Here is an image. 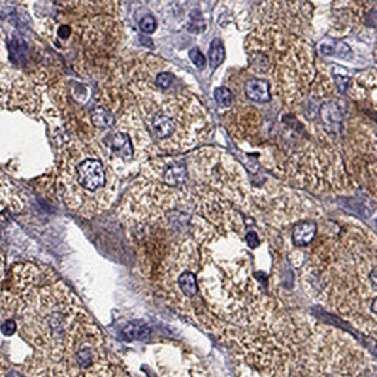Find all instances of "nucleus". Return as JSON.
Returning a JSON list of instances; mask_svg holds the SVG:
<instances>
[{
	"instance_id": "6e6552de",
	"label": "nucleus",
	"mask_w": 377,
	"mask_h": 377,
	"mask_svg": "<svg viewBox=\"0 0 377 377\" xmlns=\"http://www.w3.org/2000/svg\"><path fill=\"white\" fill-rule=\"evenodd\" d=\"M317 233V223L314 220L297 221L293 228L294 245L304 246L310 245L315 239Z\"/></svg>"
},
{
	"instance_id": "dca6fc26",
	"label": "nucleus",
	"mask_w": 377,
	"mask_h": 377,
	"mask_svg": "<svg viewBox=\"0 0 377 377\" xmlns=\"http://www.w3.org/2000/svg\"><path fill=\"white\" fill-rule=\"evenodd\" d=\"M156 28H157V22H156V19L152 16H147L141 19L140 28L143 33H153Z\"/></svg>"
},
{
	"instance_id": "f8f14e48",
	"label": "nucleus",
	"mask_w": 377,
	"mask_h": 377,
	"mask_svg": "<svg viewBox=\"0 0 377 377\" xmlns=\"http://www.w3.org/2000/svg\"><path fill=\"white\" fill-rule=\"evenodd\" d=\"M214 98L221 108H229L233 104V93L226 87L217 88L214 92Z\"/></svg>"
},
{
	"instance_id": "2eb2a0df",
	"label": "nucleus",
	"mask_w": 377,
	"mask_h": 377,
	"mask_svg": "<svg viewBox=\"0 0 377 377\" xmlns=\"http://www.w3.org/2000/svg\"><path fill=\"white\" fill-rule=\"evenodd\" d=\"M190 59L192 62V64L198 68H203L206 64V58L203 55V53L201 52L199 48L195 47L192 48L189 52Z\"/></svg>"
},
{
	"instance_id": "4468645a",
	"label": "nucleus",
	"mask_w": 377,
	"mask_h": 377,
	"mask_svg": "<svg viewBox=\"0 0 377 377\" xmlns=\"http://www.w3.org/2000/svg\"><path fill=\"white\" fill-rule=\"evenodd\" d=\"M93 118L96 127H105L110 126V124H112V116L105 112L103 109L95 110V112H93Z\"/></svg>"
},
{
	"instance_id": "39448f33",
	"label": "nucleus",
	"mask_w": 377,
	"mask_h": 377,
	"mask_svg": "<svg viewBox=\"0 0 377 377\" xmlns=\"http://www.w3.org/2000/svg\"><path fill=\"white\" fill-rule=\"evenodd\" d=\"M226 113L225 123L229 132L238 139H248L256 134L260 120L257 110L253 107H237Z\"/></svg>"
},
{
	"instance_id": "a211bd4d",
	"label": "nucleus",
	"mask_w": 377,
	"mask_h": 377,
	"mask_svg": "<svg viewBox=\"0 0 377 377\" xmlns=\"http://www.w3.org/2000/svg\"><path fill=\"white\" fill-rule=\"evenodd\" d=\"M3 274H4V259H3L1 250H0V288H1ZM0 294H1V291H0Z\"/></svg>"
},
{
	"instance_id": "9b49d317",
	"label": "nucleus",
	"mask_w": 377,
	"mask_h": 377,
	"mask_svg": "<svg viewBox=\"0 0 377 377\" xmlns=\"http://www.w3.org/2000/svg\"><path fill=\"white\" fill-rule=\"evenodd\" d=\"M209 64L212 68H216L222 64L226 59V50L219 39H214L211 42L209 50Z\"/></svg>"
},
{
	"instance_id": "9d476101",
	"label": "nucleus",
	"mask_w": 377,
	"mask_h": 377,
	"mask_svg": "<svg viewBox=\"0 0 377 377\" xmlns=\"http://www.w3.org/2000/svg\"><path fill=\"white\" fill-rule=\"evenodd\" d=\"M123 334L129 341H143L150 335V327L146 323L135 320L124 327Z\"/></svg>"
},
{
	"instance_id": "ddd939ff",
	"label": "nucleus",
	"mask_w": 377,
	"mask_h": 377,
	"mask_svg": "<svg viewBox=\"0 0 377 377\" xmlns=\"http://www.w3.org/2000/svg\"><path fill=\"white\" fill-rule=\"evenodd\" d=\"M175 76L171 72H161L156 76L155 82L158 89L166 91L168 90L172 84L174 83Z\"/></svg>"
},
{
	"instance_id": "0eeeda50",
	"label": "nucleus",
	"mask_w": 377,
	"mask_h": 377,
	"mask_svg": "<svg viewBox=\"0 0 377 377\" xmlns=\"http://www.w3.org/2000/svg\"><path fill=\"white\" fill-rule=\"evenodd\" d=\"M270 83L265 79L253 78L245 83V93L249 100L267 103L271 100Z\"/></svg>"
},
{
	"instance_id": "f3484780",
	"label": "nucleus",
	"mask_w": 377,
	"mask_h": 377,
	"mask_svg": "<svg viewBox=\"0 0 377 377\" xmlns=\"http://www.w3.org/2000/svg\"><path fill=\"white\" fill-rule=\"evenodd\" d=\"M18 330V325L16 320L13 319H7L1 325V332L6 336L13 335Z\"/></svg>"
},
{
	"instance_id": "1a4fd4ad",
	"label": "nucleus",
	"mask_w": 377,
	"mask_h": 377,
	"mask_svg": "<svg viewBox=\"0 0 377 377\" xmlns=\"http://www.w3.org/2000/svg\"><path fill=\"white\" fill-rule=\"evenodd\" d=\"M110 149L117 157L130 160L133 156V146L129 136L118 132L110 141Z\"/></svg>"
},
{
	"instance_id": "7ed1b4c3",
	"label": "nucleus",
	"mask_w": 377,
	"mask_h": 377,
	"mask_svg": "<svg viewBox=\"0 0 377 377\" xmlns=\"http://www.w3.org/2000/svg\"><path fill=\"white\" fill-rule=\"evenodd\" d=\"M156 101L144 99V117L156 140L164 149L181 151L203 141L211 129L205 109L194 96L163 95Z\"/></svg>"
},
{
	"instance_id": "20e7f679",
	"label": "nucleus",
	"mask_w": 377,
	"mask_h": 377,
	"mask_svg": "<svg viewBox=\"0 0 377 377\" xmlns=\"http://www.w3.org/2000/svg\"><path fill=\"white\" fill-rule=\"evenodd\" d=\"M61 181L65 202L85 217L99 214L115 200V181L110 170L84 147L65 161Z\"/></svg>"
},
{
	"instance_id": "f257e3e1",
	"label": "nucleus",
	"mask_w": 377,
	"mask_h": 377,
	"mask_svg": "<svg viewBox=\"0 0 377 377\" xmlns=\"http://www.w3.org/2000/svg\"><path fill=\"white\" fill-rule=\"evenodd\" d=\"M0 305L16 311L19 332L33 345L37 358L76 364L81 351L103 344L81 302L50 269L16 266L11 291L0 294Z\"/></svg>"
},
{
	"instance_id": "f03ea898",
	"label": "nucleus",
	"mask_w": 377,
	"mask_h": 377,
	"mask_svg": "<svg viewBox=\"0 0 377 377\" xmlns=\"http://www.w3.org/2000/svg\"><path fill=\"white\" fill-rule=\"evenodd\" d=\"M245 47L251 69L273 78L277 95L289 107L310 93L317 69L311 45L302 37L282 25L260 22Z\"/></svg>"
},
{
	"instance_id": "423d86ee",
	"label": "nucleus",
	"mask_w": 377,
	"mask_h": 377,
	"mask_svg": "<svg viewBox=\"0 0 377 377\" xmlns=\"http://www.w3.org/2000/svg\"><path fill=\"white\" fill-rule=\"evenodd\" d=\"M376 70L361 72L350 82L349 95L359 101H368L376 107Z\"/></svg>"
}]
</instances>
